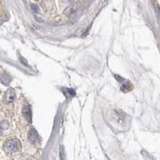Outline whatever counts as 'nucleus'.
Returning a JSON list of instances; mask_svg holds the SVG:
<instances>
[{"label": "nucleus", "mask_w": 160, "mask_h": 160, "mask_svg": "<svg viewBox=\"0 0 160 160\" xmlns=\"http://www.w3.org/2000/svg\"><path fill=\"white\" fill-rule=\"evenodd\" d=\"M63 2H72L74 0H62Z\"/></svg>", "instance_id": "obj_15"}, {"label": "nucleus", "mask_w": 160, "mask_h": 160, "mask_svg": "<svg viewBox=\"0 0 160 160\" xmlns=\"http://www.w3.org/2000/svg\"><path fill=\"white\" fill-rule=\"evenodd\" d=\"M22 115L27 121L31 123L32 122V113H31V107L29 105L24 106L22 108Z\"/></svg>", "instance_id": "obj_5"}, {"label": "nucleus", "mask_w": 160, "mask_h": 160, "mask_svg": "<svg viewBox=\"0 0 160 160\" xmlns=\"http://www.w3.org/2000/svg\"><path fill=\"white\" fill-rule=\"evenodd\" d=\"M59 152H60V158H61V159H64V158H65V150H64V147L62 145L60 146Z\"/></svg>", "instance_id": "obj_10"}, {"label": "nucleus", "mask_w": 160, "mask_h": 160, "mask_svg": "<svg viewBox=\"0 0 160 160\" xmlns=\"http://www.w3.org/2000/svg\"><path fill=\"white\" fill-rule=\"evenodd\" d=\"M64 95H67L68 97H72L75 95V91L73 89H69V88H66L63 91Z\"/></svg>", "instance_id": "obj_9"}, {"label": "nucleus", "mask_w": 160, "mask_h": 160, "mask_svg": "<svg viewBox=\"0 0 160 160\" xmlns=\"http://www.w3.org/2000/svg\"><path fill=\"white\" fill-rule=\"evenodd\" d=\"M133 89V86L131 82H127L126 83L122 84V86L121 87V90H122L123 92H128V91H132Z\"/></svg>", "instance_id": "obj_8"}, {"label": "nucleus", "mask_w": 160, "mask_h": 160, "mask_svg": "<svg viewBox=\"0 0 160 160\" xmlns=\"http://www.w3.org/2000/svg\"><path fill=\"white\" fill-rule=\"evenodd\" d=\"M115 78H116L118 81H119V82H122V81H125V79H124V78H122V77L118 76V75H115Z\"/></svg>", "instance_id": "obj_14"}, {"label": "nucleus", "mask_w": 160, "mask_h": 160, "mask_svg": "<svg viewBox=\"0 0 160 160\" xmlns=\"http://www.w3.org/2000/svg\"><path fill=\"white\" fill-rule=\"evenodd\" d=\"M113 118L115 122H118V124H124L127 122V116L124 115V113L118 110H115L114 114H113Z\"/></svg>", "instance_id": "obj_3"}, {"label": "nucleus", "mask_w": 160, "mask_h": 160, "mask_svg": "<svg viewBox=\"0 0 160 160\" xmlns=\"http://www.w3.org/2000/svg\"><path fill=\"white\" fill-rule=\"evenodd\" d=\"M0 82H2V83L5 86L9 85L10 82H11V76L8 75V74L5 72L0 73Z\"/></svg>", "instance_id": "obj_7"}, {"label": "nucleus", "mask_w": 160, "mask_h": 160, "mask_svg": "<svg viewBox=\"0 0 160 160\" xmlns=\"http://www.w3.org/2000/svg\"><path fill=\"white\" fill-rule=\"evenodd\" d=\"M19 60H20V61H21V62H22V63L23 64L24 66H26V67H28V62H27V60H26L25 58H23V57L20 56Z\"/></svg>", "instance_id": "obj_12"}, {"label": "nucleus", "mask_w": 160, "mask_h": 160, "mask_svg": "<svg viewBox=\"0 0 160 160\" xmlns=\"http://www.w3.org/2000/svg\"><path fill=\"white\" fill-rule=\"evenodd\" d=\"M28 139L31 143H35L38 142L39 141V137H38V132L35 128H31L29 131V135H28Z\"/></svg>", "instance_id": "obj_6"}, {"label": "nucleus", "mask_w": 160, "mask_h": 160, "mask_svg": "<svg viewBox=\"0 0 160 160\" xmlns=\"http://www.w3.org/2000/svg\"><path fill=\"white\" fill-rule=\"evenodd\" d=\"M20 148H21V143L18 139L8 140L4 144V149L7 152H15L18 151Z\"/></svg>", "instance_id": "obj_1"}, {"label": "nucleus", "mask_w": 160, "mask_h": 160, "mask_svg": "<svg viewBox=\"0 0 160 160\" xmlns=\"http://www.w3.org/2000/svg\"><path fill=\"white\" fill-rule=\"evenodd\" d=\"M8 19H9V15H8V13H4L3 15L1 16V18H0V21H1V22H7Z\"/></svg>", "instance_id": "obj_11"}, {"label": "nucleus", "mask_w": 160, "mask_h": 160, "mask_svg": "<svg viewBox=\"0 0 160 160\" xmlns=\"http://www.w3.org/2000/svg\"><path fill=\"white\" fill-rule=\"evenodd\" d=\"M31 7H32V10H34V11H35V12H38V10H39V8H38V6L35 5V4H32V5H31Z\"/></svg>", "instance_id": "obj_13"}, {"label": "nucleus", "mask_w": 160, "mask_h": 160, "mask_svg": "<svg viewBox=\"0 0 160 160\" xmlns=\"http://www.w3.org/2000/svg\"><path fill=\"white\" fill-rule=\"evenodd\" d=\"M15 97H16V94H15V90L12 89V88H10L4 95L3 102L5 103H11V102H13L15 101Z\"/></svg>", "instance_id": "obj_4"}, {"label": "nucleus", "mask_w": 160, "mask_h": 160, "mask_svg": "<svg viewBox=\"0 0 160 160\" xmlns=\"http://www.w3.org/2000/svg\"><path fill=\"white\" fill-rule=\"evenodd\" d=\"M81 7H82L81 2H74V3H72L71 6L68 7V8L64 10L63 14L65 15H67V16H71L73 14H75L76 11H78L81 8Z\"/></svg>", "instance_id": "obj_2"}]
</instances>
